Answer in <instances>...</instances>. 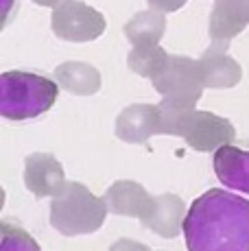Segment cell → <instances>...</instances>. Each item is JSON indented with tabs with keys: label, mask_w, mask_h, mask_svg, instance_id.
Returning a JSON list of instances; mask_svg holds the SVG:
<instances>
[{
	"label": "cell",
	"mask_w": 249,
	"mask_h": 251,
	"mask_svg": "<svg viewBox=\"0 0 249 251\" xmlns=\"http://www.w3.org/2000/svg\"><path fill=\"white\" fill-rule=\"evenodd\" d=\"M249 24V0H214L208 31L214 46L227 48Z\"/></svg>",
	"instance_id": "obj_9"
},
{
	"label": "cell",
	"mask_w": 249,
	"mask_h": 251,
	"mask_svg": "<svg viewBox=\"0 0 249 251\" xmlns=\"http://www.w3.org/2000/svg\"><path fill=\"white\" fill-rule=\"evenodd\" d=\"M184 238L188 251H249V201L210 188L186 212Z\"/></svg>",
	"instance_id": "obj_1"
},
{
	"label": "cell",
	"mask_w": 249,
	"mask_h": 251,
	"mask_svg": "<svg viewBox=\"0 0 249 251\" xmlns=\"http://www.w3.org/2000/svg\"><path fill=\"white\" fill-rule=\"evenodd\" d=\"M212 166L223 186L249 195V151L225 144L214 151Z\"/></svg>",
	"instance_id": "obj_13"
},
{
	"label": "cell",
	"mask_w": 249,
	"mask_h": 251,
	"mask_svg": "<svg viewBox=\"0 0 249 251\" xmlns=\"http://www.w3.org/2000/svg\"><path fill=\"white\" fill-rule=\"evenodd\" d=\"M197 61H199L201 79H203L205 88L225 90V88H234V85L241 83L243 68L238 66V61L234 57L227 55V48L212 44Z\"/></svg>",
	"instance_id": "obj_11"
},
{
	"label": "cell",
	"mask_w": 249,
	"mask_h": 251,
	"mask_svg": "<svg viewBox=\"0 0 249 251\" xmlns=\"http://www.w3.org/2000/svg\"><path fill=\"white\" fill-rule=\"evenodd\" d=\"M105 16L81 0H61L50 16V28L59 40L83 44L94 42L105 33Z\"/></svg>",
	"instance_id": "obj_6"
},
{
	"label": "cell",
	"mask_w": 249,
	"mask_h": 251,
	"mask_svg": "<svg viewBox=\"0 0 249 251\" xmlns=\"http://www.w3.org/2000/svg\"><path fill=\"white\" fill-rule=\"evenodd\" d=\"M149 2L151 9H155V11H162V13H173L177 9H181L188 0H147Z\"/></svg>",
	"instance_id": "obj_18"
},
{
	"label": "cell",
	"mask_w": 249,
	"mask_h": 251,
	"mask_svg": "<svg viewBox=\"0 0 249 251\" xmlns=\"http://www.w3.org/2000/svg\"><path fill=\"white\" fill-rule=\"evenodd\" d=\"M166 31V18L162 11L147 9L138 11L127 24H124V35L133 46H160V40Z\"/></svg>",
	"instance_id": "obj_15"
},
{
	"label": "cell",
	"mask_w": 249,
	"mask_h": 251,
	"mask_svg": "<svg viewBox=\"0 0 249 251\" xmlns=\"http://www.w3.org/2000/svg\"><path fill=\"white\" fill-rule=\"evenodd\" d=\"M169 57L171 55L162 46H133V50L127 57V66L136 75L155 79L169 64Z\"/></svg>",
	"instance_id": "obj_16"
},
{
	"label": "cell",
	"mask_w": 249,
	"mask_h": 251,
	"mask_svg": "<svg viewBox=\"0 0 249 251\" xmlns=\"http://www.w3.org/2000/svg\"><path fill=\"white\" fill-rule=\"evenodd\" d=\"M0 251H42L31 234L18 223L2 221L0 227Z\"/></svg>",
	"instance_id": "obj_17"
},
{
	"label": "cell",
	"mask_w": 249,
	"mask_h": 251,
	"mask_svg": "<svg viewBox=\"0 0 249 251\" xmlns=\"http://www.w3.org/2000/svg\"><path fill=\"white\" fill-rule=\"evenodd\" d=\"M107 203L83 183L68 181L66 190L50 201V225L61 236H88L100 229L107 219Z\"/></svg>",
	"instance_id": "obj_4"
},
{
	"label": "cell",
	"mask_w": 249,
	"mask_h": 251,
	"mask_svg": "<svg viewBox=\"0 0 249 251\" xmlns=\"http://www.w3.org/2000/svg\"><path fill=\"white\" fill-rule=\"evenodd\" d=\"M33 2L40 4V7H57L61 0H33Z\"/></svg>",
	"instance_id": "obj_21"
},
{
	"label": "cell",
	"mask_w": 249,
	"mask_h": 251,
	"mask_svg": "<svg viewBox=\"0 0 249 251\" xmlns=\"http://www.w3.org/2000/svg\"><path fill=\"white\" fill-rule=\"evenodd\" d=\"M118 140L127 144H147L153 136H164V120L160 105L136 103L124 107L114 127Z\"/></svg>",
	"instance_id": "obj_7"
},
{
	"label": "cell",
	"mask_w": 249,
	"mask_h": 251,
	"mask_svg": "<svg viewBox=\"0 0 249 251\" xmlns=\"http://www.w3.org/2000/svg\"><path fill=\"white\" fill-rule=\"evenodd\" d=\"M59 88L76 96H92L100 90V72L85 61H64L55 68Z\"/></svg>",
	"instance_id": "obj_14"
},
{
	"label": "cell",
	"mask_w": 249,
	"mask_h": 251,
	"mask_svg": "<svg viewBox=\"0 0 249 251\" xmlns=\"http://www.w3.org/2000/svg\"><path fill=\"white\" fill-rule=\"evenodd\" d=\"M25 186L37 199L59 197L66 190L68 181L64 175V166L50 153H31L25 160Z\"/></svg>",
	"instance_id": "obj_8"
},
{
	"label": "cell",
	"mask_w": 249,
	"mask_h": 251,
	"mask_svg": "<svg viewBox=\"0 0 249 251\" xmlns=\"http://www.w3.org/2000/svg\"><path fill=\"white\" fill-rule=\"evenodd\" d=\"M157 94H162V100L177 107H195L203 94V79H201L199 61L184 55H171L164 70L151 79Z\"/></svg>",
	"instance_id": "obj_5"
},
{
	"label": "cell",
	"mask_w": 249,
	"mask_h": 251,
	"mask_svg": "<svg viewBox=\"0 0 249 251\" xmlns=\"http://www.w3.org/2000/svg\"><path fill=\"white\" fill-rule=\"evenodd\" d=\"M11 7H13V0H2V16H4V22L9 20V13H11Z\"/></svg>",
	"instance_id": "obj_20"
},
{
	"label": "cell",
	"mask_w": 249,
	"mask_h": 251,
	"mask_svg": "<svg viewBox=\"0 0 249 251\" xmlns=\"http://www.w3.org/2000/svg\"><path fill=\"white\" fill-rule=\"evenodd\" d=\"M59 83L33 72L11 70L0 76V114L7 120H31L55 105Z\"/></svg>",
	"instance_id": "obj_3"
},
{
	"label": "cell",
	"mask_w": 249,
	"mask_h": 251,
	"mask_svg": "<svg viewBox=\"0 0 249 251\" xmlns=\"http://www.w3.org/2000/svg\"><path fill=\"white\" fill-rule=\"evenodd\" d=\"M103 199L112 214L131 216V219H140V221H145L153 212V207H155V197H151L145 190V186H140L138 181L131 179L114 181L107 188Z\"/></svg>",
	"instance_id": "obj_10"
},
{
	"label": "cell",
	"mask_w": 249,
	"mask_h": 251,
	"mask_svg": "<svg viewBox=\"0 0 249 251\" xmlns=\"http://www.w3.org/2000/svg\"><path fill=\"white\" fill-rule=\"evenodd\" d=\"M109 251H151L147 245L138 243V240H131V238H118L116 243L109 247Z\"/></svg>",
	"instance_id": "obj_19"
},
{
	"label": "cell",
	"mask_w": 249,
	"mask_h": 251,
	"mask_svg": "<svg viewBox=\"0 0 249 251\" xmlns=\"http://www.w3.org/2000/svg\"><path fill=\"white\" fill-rule=\"evenodd\" d=\"M162 120H164V136L184 138L193 151L210 153L219 151L225 144H232L236 138V129L223 116L212 112H199L195 107H177L162 100Z\"/></svg>",
	"instance_id": "obj_2"
},
{
	"label": "cell",
	"mask_w": 249,
	"mask_h": 251,
	"mask_svg": "<svg viewBox=\"0 0 249 251\" xmlns=\"http://www.w3.org/2000/svg\"><path fill=\"white\" fill-rule=\"evenodd\" d=\"M184 219H186V205L184 199L171 192L155 197V207L145 221L147 229L155 231L162 238H175V236L184 234Z\"/></svg>",
	"instance_id": "obj_12"
}]
</instances>
